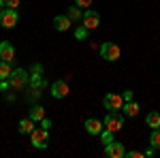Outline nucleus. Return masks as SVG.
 Returning a JSON list of instances; mask_svg holds the SVG:
<instances>
[{"mask_svg":"<svg viewBox=\"0 0 160 158\" xmlns=\"http://www.w3.org/2000/svg\"><path fill=\"white\" fill-rule=\"evenodd\" d=\"M102 128H105V124L100 120H96V118H90V120H86V133L92 135V137H98L100 133H102Z\"/></svg>","mask_w":160,"mask_h":158,"instance_id":"9b49d317","label":"nucleus"},{"mask_svg":"<svg viewBox=\"0 0 160 158\" xmlns=\"http://www.w3.org/2000/svg\"><path fill=\"white\" fill-rule=\"evenodd\" d=\"M81 22H83V26H86L88 30H96L100 26V13L94 11V9H88V11H83Z\"/></svg>","mask_w":160,"mask_h":158,"instance_id":"0eeeda50","label":"nucleus"},{"mask_svg":"<svg viewBox=\"0 0 160 158\" xmlns=\"http://www.w3.org/2000/svg\"><path fill=\"white\" fill-rule=\"evenodd\" d=\"M113 135H115L113 130H109V128H102V133H100L98 137H100V141L107 145V143H111V141H115V139H113Z\"/></svg>","mask_w":160,"mask_h":158,"instance_id":"412c9836","label":"nucleus"},{"mask_svg":"<svg viewBox=\"0 0 160 158\" xmlns=\"http://www.w3.org/2000/svg\"><path fill=\"white\" fill-rule=\"evenodd\" d=\"M51 96L53 98H66L68 96V84L64 79H58L51 84Z\"/></svg>","mask_w":160,"mask_h":158,"instance_id":"1a4fd4ad","label":"nucleus"},{"mask_svg":"<svg viewBox=\"0 0 160 158\" xmlns=\"http://www.w3.org/2000/svg\"><path fill=\"white\" fill-rule=\"evenodd\" d=\"M71 24H73V22H71L68 15H56V17H53V28H56L58 32H66V30L71 28Z\"/></svg>","mask_w":160,"mask_h":158,"instance_id":"f8f14e48","label":"nucleus"},{"mask_svg":"<svg viewBox=\"0 0 160 158\" xmlns=\"http://www.w3.org/2000/svg\"><path fill=\"white\" fill-rule=\"evenodd\" d=\"M66 15L71 17V22H79L81 17H83V11L75 4V7H68V11H66Z\"/></svg>","mask_w":160,"mask_h":158,"instance_id":"a211bd4d","label":"nucleus"},{"mask_svg":"<svg viewBox=\"0 0 160 158\" xmlns=\"http://www.w3.org/2000/svg\"><path fill=\"white\" fill-rule=\"evenodd\" d=\"M11 71H13L11 62H4V60H0V79H9V75H11Z\"/></svg>","mask_w":160,"mask_h":158,"instance_id":"6ab92c4d","label":"nucleus"},{"mask_svg":"<svg viewBox=\"0 0 160 158\" xmlns=\"http://www.w3.org/2000/svg\"><path fill=\"white\" fill-rule=\"evenodd\" d=\"M30 143L37 150H45V147L49 145V128H43V126L34 128L30 133Z\"/></svg>","mask_w":160,"mask_h":158,"instance_id":"7ed1b4c3","label":"nucleus"},{"mask_svg":"<svg viewBox=\"0 0 160 158\" xmlns=\"http://www.w3.org/2000/svg\"><path fill=\"white\" fill-rule=\"evenodd\" d=\"M145 154L143 152H137V150H130V152H126V158H143Z\"/></svg>","mask_w":160,"mask_h":158,"instance_id":"b1692460","label":"nucleus"},{"mask_svg":"<svg viewBox=\"0 0 160 158\" xmlns=\"http://www.w3.org/2000/svg\"><path fill=\"white\" fill-rule=\"evenodd\" d=\"M4 7H7V9H15V11H17V9H19V0H4Z\"/></svg>","mask_w":160,"mask_h":158,"instance_id":"5701e85b","label":"nucleus"},{"mask_svg":"<svg viewBox=\"0 0 160 158\" xmlns=\"http://www.w3.org/2000/svg\"><path fill=\"white\" fill-rule=\"evenodd\" d=\"M30 118L34 122H41L45 118V109H43V105H34L32 109H30Z\"/></svg>","mask_w":160,"mask_h":158,"instance_id":"f3484780","label":"nucleus"},{"mask_svg":"<svg viewBox=\"0 0 160 158\" xmlns=\"http://www.w3.org/2000/svg\"><path fill=\"white\" fill-rule=\"evenodd\" d=\"M102 124H105V128L118 133V130H122V126H124V113H120V111H107V118L102 120Z\"/></svg>","mask_w":160,"mask_h":158,"instance_id":"20e7f679","label":"nucleus"},{"mask_svg":"<svg viewBox=\"0 0 160 158\" xmlns=\"http://www.w3.org/2000/svg\"><path fill=\"white\" fill-rule=\"evenodd\" d=\"M124 96L122 94H115V92H109L107 96L102 98V105H105V109L107 111H122L124 107Z\"/></svg>","mask_w":160,"mask_h":158,"instance_id":"423d86ee","label":"nucleus"},{"mask_svg":"<svg viewBox=\"0 0 160 158\" xmlns=\"http://www.w3.org/2000/svg\"><path fill=\"white\" fill-rule=\"evenodd\" d=\"M122 96H124V100H132V90H124Z\"/></svg>","mask_w":160,"mask_h":158,"instance_id":"bb28decb","label":"nucleus"},{"mask_svg":"<svg viewBox=\"0 0 160 158\" xmlns=\"http://www.w3.org/2000/svg\"><path fill=\"white\" fill-rule=\"evenodd\" d=\"M30 73H34V75H43V66L41 64H32V71Z\"/></svg>","mask_w":160,"mask_h":158,"instance_id":"a878e982","label":"nucleus"},{"mask_svg":"<svg viewBox=\"0 0 160 158\" xmlns=\"http://www.w3.org/2000/svg\"><path fill=\"white\" fill-rule=\"evenodd\" d=\"M2 9H4V0H0V11H2Z\"/></svg>","mask_w":160,"mask_h":158,"instance_id":"c85d7f7f","label":"nucleus"},{"mask_svg":"<svg viewBox=\"0 0 160 158\" xmlns=\"http://www.w3.org/2000/svg\"><path fill=\"white\" fill-rule=\"evenodd\" d=\"M45 85H47V81H45V77H43V75L30 73V88H34V90H43Z\"/></svg>","mask_w":160,"mask_h":158,"instance_id":"dca6fc26","label":"nucleus"},{"mask_svg":"<svg viewBox=\"0 0 160 158\" xmlns=\"http://www.w3.org/2000/svg\"><path fill=\"white\" fill-rule=\"evenodd\" d=\"M149 143H152V147H154V150H160V128H154V130H152Z\"/></svg>","mask_w":160,"mask_h":158,"instance_id":"aec40b11","label":"nucleus"},{"mask_svg":"<svg viewBox=\"0 0 160 158\" xmlns=\"http://www.w3.org/2000/svg\"><path fill=\"white\" fill-rule=\"evenodd\" d=\"M41 126H43V128H49V126H51V122L47 120V118H43V120H41Z\"/></svg>","mask_w":160,"mask_h":158,"instance_id":"cd10ccee","label":"nucleus"},{"mask_svg":"<svg viewBox=\"0 0 160 158\" xmlns=\"http://www.w3.org/2000/svg\"><path fill=\"white\" fill-rule=\"evenodd\" d=\"M88 34H90V30H88L83 24L79 26V28H75V38H79V41H86Z\"/></svg>","mask_w":160,"mask_h":158,"instance_id":"4be33fe9","label":"nucleus"},{"mask_svg":"<svg viewBox=\"0 0 160 158\" xmlns=\"http://www.w3.org/2000/svg\"><path fill=\"white\" fill-rule=\"evenodd\" d=\"M75 4L79 9H86V7H92V0H75Z\"/></svg>","mask_w":160,"mask_h":158,"instance_id":"393cba45","label":"nucleus"},{"mask_svg":"<svg viewBox=\"0 0 160 158\" xmlns=\"http://www.w3.org/2000/svg\"><path fill=\"white\" fill-rule=\"evenodd\" d=\"M17 22H19V13L15 11V9H2L0 11V26L2 28H7V30H11V28H15L17 26Z\"/></svg>","mask_w":160,"mask_h":158,"instance_id":"39448f33","label":"nucleus"},{"mask_svg":"<svg viewBox=\"0 0 160 158\" xmlns=\"http://www.w3.org/2000/svg\"><path fill=\"white\" fill-rule=\"evenodd\" d=\"M0 60H4V62H11L15 60V47H13L9 41H2L0 43Z\"/></svg>","mask_w":160,"mask_h":158,"instance_id":"9d476101","label":"nucleus"},{"mask_svg":"<svg viewBox=\"0 0 160 158\" xmlns=\"http://www.w3.org/2000/svg\"><path fill=\"white\" fill-rule=\"evenodd\" d=\"M98 54H100L102 60L118 62V60H120V56H122V49L118 47L115 43H111V41H105L102 45H98Z\"/></svg>","mask_w":160,"mask_h":158,"instance_id":"f03ea898","label":"nucleus"},{"mask_svg":"<svg viewBox=\"0 0 160 158\" xmlns=\"http://www.w3.org/2000/svg\"><path fill=\"white\" fill-rule=\"evenodd\" d=\"M145 124H148L152 130L154 128H160V113L158 111H149L148 115H145Z\"/></svg>","mask_w":160,"mask_h":158,"instance_id":"2eb2a0df","label":"nucleus"},{"mask_svg":"<svg viewBox=\"0 0 160 158\" xmlns=\"http://www.w3.org/2000/svg\"><path fill=\"white\" fill-rule=\"evenodd\" d=\"M30 84V73H26L24 69H13L9 75V88L11 90H24Z\"/></svg>","mask_w":160,"mask_h":158,"instance_id":"f257e3e1","label":"nucleus"},{"mask_svg":"<svg viewBox=\"0 0 160 158\" xmlns=\"http://www.w3.org/2000/svg\"><path fill=\"white\" fill-rule=\"evenodd\" d=\"M34 128H37V126H34V120L28 115V118H22V120H19V128H17V130L22 135H30Z\"/></svg>","mask_w":160,"mask_h":158,"instance_id":"4468645a","label":"nucleus"},{"mask_svg":"<svg viewBox=\"0 0 160 158\" xmlns=\"http://www.w3.org/2000/svg\"><path fill=\"white\" fill-rule=\"evenodd\" d=\"M105 156H109V158H124V156H126V147H124V143H120V141H111V143L105 145Z\"/></svg>","mask_w":160,"mask_h":158,"instance_id":"6e6552de","label":"nucleus"},{"mask_svg":"<svg viewBox=\"0 0 160 158\" xmlns=\"http://www.w3.org/2000/svg\"><path fill=\"white\" fill-rule=\"evenodd\" d=\"M139 103H135V100H126L124 103V107H122V113H124V118H137L139 115Z\"/></svg>","mask_w":160,"mask_h":158,"instance_id":"ddd939ff","label":"nucleus"}]
</instances>
